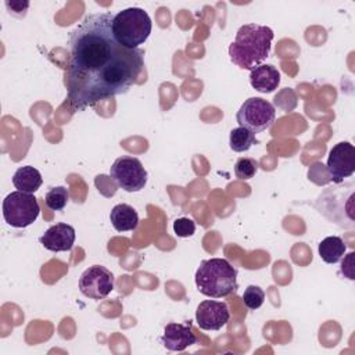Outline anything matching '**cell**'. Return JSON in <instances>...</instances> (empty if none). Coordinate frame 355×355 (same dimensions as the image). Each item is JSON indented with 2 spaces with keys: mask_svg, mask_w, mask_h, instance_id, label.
I'll return each mask as SVG.
<instances>
[{
  "mask_svg": "<svg viewBox=\"0 0 355 355\" xmlns=\"http://www.w3.org/2000/svg\"><path fill=\"white\" fill-rule=\"evenodd\" d=\"M273 31L259 24L241 25L234 40L229 46V55L233 64L241 69H254L269 57Z\"/></svg>",
  "mask_w": 355,
  "mask_h": 355,
  "instance_id": "7a4b0ae2",
  "label": "cell"
},
{
  "mask_svg": "<svg viewBox=\"0 0 355 355\" xmlns=\"http://www.w3.org/2000/svg\"><path fill=\"white\" fill-rule=\"evenodd\" d=\"M197 343V336L193 333L190 323L171 322L165 326L161 336V344L169 351H184L187 347Z\"/></svg>",
  "mask_w": 355,
  "mask_h": 355,
  "instance_id": "4fadbf2b",
  "label": "cell"
},
{
  "mask_svg": "<svg viewBox=\"0 0 355 355\" xmlns=\"http://www.w3.org/2000/svg\"><path fill=\"white\" fill-rule=\"evenodd\" d=\"M319 202H324L319 209L327 219L344 229L355 227V184L352 182L344 183V187L326 190Z\"/></svg>",
  "mask_w": 355,
  "mask_h": 355,
  "instance_id": "5b68a950",
  "label": "cell"
},
{
  "mask_svg": "<svg viewBox=\"0 0 355 355\" xmlns=\"http://www.w3.org/2000/svg\"><path fill=\"white\" fill-rule=\"evenodd\" d=\"M40 214V205L37 198L31 193L11 191L3 200V218L4 220L17 229H24L32 225Z\"/></svg>",
  "mask_w": 355,
  "mask_h": 355,
  "instance_id": "8992f818",
  "label": "cell"
},
{
  "mask_svg": "<svg viewBox=\"0 0 355 355\" xmlns=\"http://www.w3.org/2000/svg\"><path fill=\"white\" fill-rule=\"evenodd\" d=\"M114 275L101 265H93L83 270L78 283L80 293L92 300L105 298L114 290Z\"/></svg>",
  "mask_w": 355,
  "mask_h": 355,
  "instance_id": "9c48e42d",
  "label": "cell"
},
{
  "mask_svg": "<svg viewBox=\"0 0 355 355\" xmlns=\"http://www.w3.org/2000/svg\"><path fill=\"white\" fill-rule=\"evenodd\" d=\"M276 119V110L272 103L261 97H250L245 100L236 114V121L241 128L250 132L261 133L269 129Z\"/></svg>",
  "mask_w": 355,
  "mask_h": 355,
  "instance_id": "52a82bcc",
  "label": "cell"
},
{
  "mask_svg": "<svg viewBox=\"0 0 355 355\" xmlns=\"http://www.w3.org/2000/svg\"><path fill=\"white\" fill-rule=\"evenodd\" d=\"M194 280L198 291L211 298L227 297L239 287L237 269L225 258L201 261Z\"/></svg>",
  "mask_w": 355,
  "mask_h": 355,
  "instance_id": "3957f363",
  "label": "cell"
},
{
  "mask_svg": "<svg viewBox=\"0 0 355 355\" xmlns=\"http://www.w3.org/2000/svg\"><path fill=\"white\" fill-rule=\"evenodd\" d=\"M326 171L333 183H343L355 172V148L348 141H340L329 151Z\"/></svg>",
  "mask_w": 355,
  "mask_h": 355,
  "instance_id": "30bf717a",
  "label": "cell"
},
{
  "mask_svg": "<svg viewBox=\"0 0 355 355\" xmlns=\"http://www.w3.org/2000/svg\"><path fill=\"white\" fill-rule=\"evenodd\" d=\"M354 252L351 251L348 255H347V258L341 262V273L345 276V277H348L349 280H354L355 279V275H354Z\"/></svg>",
  "mask_w": 355,
  "mask_h": 355,
  "instance_id": "603a6c76",
  "label": "cell"
},
{
  "mask_svg": "<svg viewBox=\"0 0 355 355\" xmlns=\"http://www.w3.org/2000/svg\"><path fill=\"white\" fill-rule=\"evenodd\" d=\"M110 178L128 193L140 191L147 183V171L139 158L130 155L118 157L111 168Z\"/></svg>",
  "mask_w": 355,
  "mask_h": 355,
  "instance_id": "ba28073f",
  "label": "cell"
},
{
  "mask_svg": "<svg viewBox=\"0 0 355 355\" xmlns=\"http://www.w3.org/2000/svg\"><path fill=\"white\" fill-rule=\"evenodd\" d=\"M75 229L68 223H55L50 226L39 239V243L49 251L61 252L72 250L75 244Z\"/></svg>",
  "mask_w": 355,
  "mask_h": 355,
  "instance_id": "7c38bea8",
  "label": "cell"
},
{
  "mask_svg": "<svg viewBox=\"0 0 355 355\" xmlns=\"http://www.w3.org/2000/svg\"><path fill=\"white\" fill-rule=\"evenodd\" d=\"M230 311L226 302L205 300L196 309V322L202 330H220L227 324Z\"/></svg>",
  "mask_w": 355,
  "mask_h": 355,
  "instance_id": "8fae6325",
  "label": "cell"
},
{
  "mask_svg": "<svg viewBox=\"0 0 355 355\" xmlns=\"http://www.w3.org/2000/svg\"><path fill=\"white\" fill-rule=\"evenodd\" d=\"M6 7L10 11H26L29 1H6Z\"/></svg>",
  "mask_w": 355,
  "mask_h": 355,
  "instance_id": "cb8c5ba5",
  "label": "cell"
},
{
  "mask_svg": "<svg viewBox=\"0 0 355 355\" xmlns=\"http://www.w3.org/2000/svg\"><path fill=\"white\" fill-rule=\"evenodd\" d=\"M69 200V193L62 186L51 187L44 196V204L51 211H61Z\"/></svg>",
  "mask_w": 355,
  "mask_h": 355,
  "instance_id": "d6986e66",
  "label": "cell"
},
{
  "mask_svg": "<svg viewBox=\"0 0 355 355\" xmlns=\"http://www.w3.org/2000/svg\"><path fill=\"white\" fill-rule=\"evenodd\" d=\"M173 232L178 237H182V239L190 237L196 232V222L190 218H178L173 222Z\"/></svg>",
  "mask_w": 355,
  "mask_h": 355,
  "instance_id": "7402d4cb",
  "label": "cell"
},
{
  "mask_svg": "<svg viewBox=\"0 0 355 355\" xmlns=\"http://www.w3.org/2000/svg\"><path fill=\"white\" fill-rule=\"evenodd\" d=\"M153 22L140 7H129L118 11L112 19L115 40L126 49H139L151 33Z\"/></svg>",
  "mask_w": 355,
  "mask_h": 355,
  "instance_id": "277c9868",
  "label": "cell"
},
{
  "mask_svg": "<svg viewBox=\"0 0 355 355\" xmlns=\"http://www.w3.org/2000/svg\"><path fill=\"white\" fill-rule=\"evenodd\" d=\"M255 141H257L255 135L245 128L239 126V128H234L230 130L229 146L236 153L248 151L252 147V144H255Z\"/></svg>",
  "mask_w": 355,
  "mask_h": 355,
  "instance_id": "ac0fdd59",
  "label": "cell"
},
{
  "mask_svg": "<svg viewBox=\"0 0 355 355\" xmlns=\"http://www.w3.org/2000/svg\"><path fill=\"white\" fill-rule=\"evenodd\" d=\"M250 83L259 93H272L280 83V72L270 64H261L250 71Z\"/></svg>",
  "mask_w": 355,
  "mask_h": 355,
  "instance_id": "5bb4252c",
  "label": "cell"
},
{
  "mask_svg": "<svg viewBox=\"0 0 355 355\" xmlns=\"http://www.w3.org/2000/svg\"><path fill=\"white\" fill-rule=\"evenodd\" d=\"M111 11L87 14L69 33L64 83L73 111L126 93L144 67V50L121 46Z\"/></svg>",
  "mask_w": 355,
  "mask_h": 355,
  "instance_id": "6da1fadb",
  "label": "cell"
},
{
  "mask_svg": "<svg viewBox=\"0 0 355 355\" xmlns=\"http://www.w3.org/2000/svg\"><path fill=\"white\" fill-rule=\"evenodd\" d=\"M42 183H43V178H42L40 172L31 165L18 168L15 171V173L12 175L14 187L24 193L33 194L36 190H39Z\"/></svg>",
  "mask_w": 355,
  "mask_h": 355,
  "instance_id": "2e32d148",
  "label": "cell"
},
{
  "mask_svg": "<svg viewBox=\"0 0 355 355\" xmlns=\"http://www.w3.org/2000/svg\"><path fill=\"white\" fill-rule=\"evenodd\" d=\"M345 250H347V245L340 236L324 237L318 247L319 257L322 258V261L330 265L337 263L344 257Z\"/></svg>",
  "mask_w": 355,
  "mask_h": 355,
  "instance_id": "e0dca14e",
  "label": "cell"
},
{
  "mask_svg": "<svg viewBox=\"0 0 355 355\" xmlns=\"http://www.w3.org/2000/svg\"><path fill=\"white\" fill-rule=\"evenodd\" d=\"M111 225L116 232H130L139 225V215L129 204H116L110 214Z\"/></svg>",
  "mask_w": 355,
  "mask_h": 355,
  "instance_id": "9a60e30c",
  "label": "cell"
},
{
  "mask_svg": "<svg viewBox=\"0 0 355 355\" xmlns=\"http://www.w3.org/2000/svg\"><path fill=\"white\" fill-rule=\"evenodd\" d=\"M258 171V162L250 157H241L234 164V175L240 180H248L255 176Z\"/></svg>",
  "mask_w": 355,
  "mask_h": 355,
  "instance_id": "ffe728a7",
  "label": "cell"
},
{
  "mask_svg": "<svg viewBox=\"0 0 355 355\" xmlns=\"http://www.w3.org/2000/svg\"><path fill=\"white\" fill-rule=\"evenodd\" d=\"M243 301L248 309L255 311L262 306V304L265 301V293L259 286L250 284L243 293Z\"/></svg>",
  "mask_w": 355,
  "mask_h": 355,
  "instance_id": "44dd1931",
  "label": "cell"
}]
</instances>
